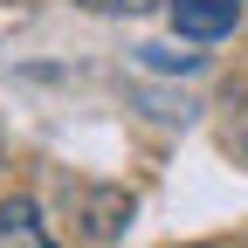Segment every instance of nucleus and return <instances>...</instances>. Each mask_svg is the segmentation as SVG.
I'll return each instance as SVG.
<instances>
[{
    "mask_svg": "<svg viewBox=\"0 0 248 248\" xmlns=\"http://www.w3.org/2000/svg\"><path fill=\"white\" fill-rule=\"evenodd\" d=\"M166 14H172V35H186V42H221V35H234L241 0H166Z\"/></svg>",
    "mask_w": 248,
    "mask_h": 248,
    "instance_id": "1",
    "label": "nucleus"
},
{
    "mask_svg": "<svg viewBox=\"0 0 248 248\" xmlns=\"http://www.w3.org/2000/svg\"><path fill=\"white\" fill-rule=\"evenodd\" d=\"M0 248H48V228H42V207L14 193V200H0Z\"/></svg>",
    "mask_w": 248,
    "mask_h": 248,
    "instance_id": "2",
    "label": "nucleus"
},
{
    "mask_svg": "<svg viewBox=\"0 0 248 248\" xmlns=\"http://www.w3.org/2000/svg\"><path fill=\"white\" fill-rule=\"evenodd\" d=\"M76 7H90V14H145L159 0H76Z\"/></svg>",
    "mask_w": 248,
    "mask_h": 248,
    "instance_id": "3",
    "label": "nucleus"
}]
</instances>
